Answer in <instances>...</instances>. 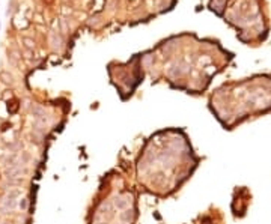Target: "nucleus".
<instances>
[{
  "mask_svg": "<svg viewBox=\"0 0 271 224\" xmlns=\"http://www.w3.org/2000/svg\"><path fill=\"white\" fill-rule=\"evenodd\" d=\"M24 42H26V47H29V48H33V47H35V42H33L32 39H29V38H26Z\"/></svg>",
  "mask_w": 271,
  "mask_h": 224,
  "instance_id": "nucleus-1",
  "label": "nucleus"
}]
</instances>
